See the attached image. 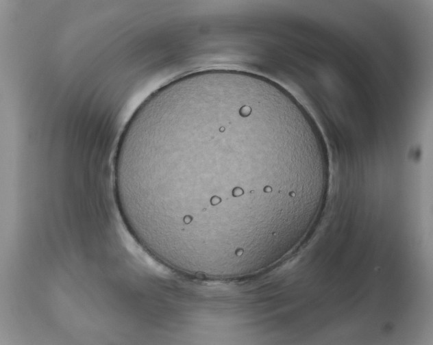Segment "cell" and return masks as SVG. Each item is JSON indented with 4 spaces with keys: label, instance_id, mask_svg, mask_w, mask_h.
I'll return each mask as SVG.
<instances>
[{
    "label": "cell",
    "instance_id": "obj_1",
    "mask_svg": "<svg viewBox=\"0 0 433 345\" xmlns=\"http://www.w3.org/2000/svg\"><path fill=\"white\" fill-rule=\"evenodd\" d=\"M113 178L130 225L158 253L243 269L271 260L310 227L329 163L299 103L253 75L210 71L171 81L138 107Z\"/></svg>",
    "mask_w": 433,
    "mask_h": 345
}]
</instances>
